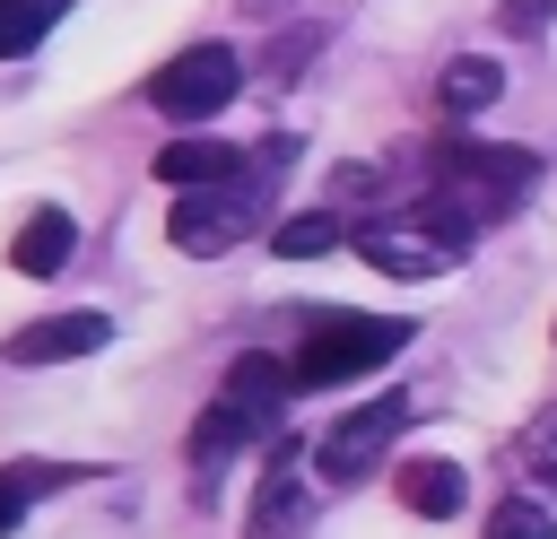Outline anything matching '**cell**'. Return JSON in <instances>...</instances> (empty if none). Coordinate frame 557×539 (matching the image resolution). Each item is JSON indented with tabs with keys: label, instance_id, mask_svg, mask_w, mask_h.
Returning a JSON list of instances; mask_svg holds the SVG:
<instances>
[{
	"label": "cell",
	"instance_id": "cell-3",
	"mask_svg": "<svg viewBox=\"0 0 557 539\" xmlns=\"http://www.w3.org/2000/svg\"><path fill=\"white\" fill-rule=\"evenodd\" d=\"M470 243H479V226H470L444 191L400 200V209H383V217L357 226V252H366L374 270H392V278H444V270L470 261Z\"/></svg>",
	"mask_w": 557,
	"mask_h": 539
},
{
	"label": "cell",
	"instance_id": "cell-14",
	"mask_svg": "<svg viewBox=\"0 0 557 539\" xmlns=\"http://www.w3.org/2000/svg\"><path fill=\"white\" fill-rule=\"evenodd\" d=\"M505 96V70L496 61H479V52H461V61H444V78H435V104L461 122V113H487Z\"/></svg>",
	"mask_w": 557,
	"mask_h": 539
},
{
	"label": "cell",
	"instance_id": "cell-12",
	"mask_svg": "<svg viewBox=\"0 0 557 539\" xmlns=\"http://www.w3.org/2000/svg\"><path fill=\"white\" fill-rule=\"evenodd\" d=\"M70 243H78L70 209H35V217L17 226V243H9V270H26V278H52V270L70 261Z\"/></svg>",
	"mask_w": 557,
	"mask_h": 539
},
{
	"label": "cell",
	"instance_id": "cell-11",
	"mask_svg": "<svg viewBox=\"0 0 557 539\" xmlns=\"http://www.w3.org/2000/svg\"><path fill=\"white\" fill-rule=\"evenodd\" d=\"M235 165H244L235 139H165V148H157V183H174V191L218 183V174H235Z\"/></svg>",
	"mask_w": 557,
	"mask_h": 539
},
{
	"label": "cell",
	"instance_id": "cell-9",
	"mask_svg": "<svg viewBox=\"0 0 557 539\" xmlns=\"http://www.w3.org/2000/svg\"><path fill=\"white\" fill-rule=\"evenodd\" d=\"M392 496L418 513V522H453L470 504V469L461 461H400L392 469Z\"/></svg>",
	"mask_w": 557,
	"mask_h": 539
},
{
	"label": "cell",
	"instance_id": "cell-10",
	"mask_svg": "<svg viewBox=\"0 0 557 539\" xmlns=\"http://www.w3.org/2000/svg\"><path fill=\"white\" fill-rule=\"evenodd\" d=\"M261 435H278V426H270L261 409H244L235 391H218V400H209V417L191 426V461H200V469H218L226 452H244V443H261Z\"/></svg>",
	"mask_w": 557,
	"mask_h": 539
},
{
	"label": "cell",
	"instance_id": "cell-15",
	"mask_svg": "<svg viewBox=\"0 0 557 539\" xmlns=\"http://www.w3.org/2000/svg\"><path fill=\"white\" fill-rule=\"evenodd\" d=\"M61 17H70V0H0V61L35 52V43H44Z\"/></svg>",
	"mask_w": 557,
	"mask_h": 539
},
{
	"label": "cell",
	"instance_id": "cell-2",
	"mask_svg": "<svg viewBox=\"0 0 557 539\" xmlns=\"http://www.w3.org/2000/svg\"><path fill=\"white\" fill-rule=\"evenodd\" d=\"M296 148L287 139H270L261 148V165H235V174H218V183H191L183 200H174V252H235L244 235H261L270 226V174L287 165Z\"/></svg>",
	"mask_w": 557,
	"mask_h": 539
},
{
	"label": "cell",
	"instance_id": "cell-7",
	"mask_svg": "<svg viewBox=\"0 0 557 539\" xmlns=\"http://www.w3.org/2000/svg\"><path fill=\"white\" fill-rule=\"evenodd\" d=\"M305 496H313V452H305V443H278L270 469H261V496H252V530H261V539L296 530V522H305Z\"/></svg>",
	"mask_w": 557,
	"mask_h": 539
},
{
	"label": "cell",
	"instance_id": "cell-5",
	"mask_svg": "<svg viewBox=\"0 0 557 539\" xmlns=\"http://www.w3.org/2000/svg\"><path fill=\"white\" fill-rule=\"evenodd\" d=\"M235 87H244V52L235 43H183L165 70H148V104L165 122H209V113L235 104Z\"/></svg>",
	"mask_w": 557,
	"mask_h": 539
},
{
	"label": "cell",
	"instance_id": "cell-16",
	"mask_svg": "<svg viewBox=\"0 0 557 539\" xmlns=\"http://www.w3.org/2000/svg\"><path fill=\"white\" fill-rule=\"evenodd\" d=\"M339 235H348L339 209H305V217H278V226H270V243H278L287 261H313V252H331Z\"/></svg>",
	"mask_w": 557,
	"mask_h": 539
},
{
	"label": "cell",
	"instance_id": "cell-13",
	"mask_svg": "<svg viewBox=\"0 0 557 539\" xmlns=\"http://www.w3.org/2000/svg\"><path fill=\"white\" fill-rule=\"evenodd\" d=\"M78 478H96V469H70V461H9V469H0V539L26 522V504H35V496L78 487Z\"/></svg>",
	"mask_w": 557,
	"mask_h": 539
},
{
	"label": "cell",
	"instance_id": "cell-1",
	"mask_svg": "<svg viewBox=\"0 0 557 539\" xmlns=\"http://www.w3.org/2000/svg\"><path fill=\"white\" fill-rule=\"evenodd\" d=\"M426 165H435V191H444L470 226L513 217V209L531 200V183H540V156H531V148L479 139V130H444V139L426 148Z\"/></svg>",
	"mask_w": 557,
	"mask_h": 539
},
{
	"label": "cell",
	"instance_id": "cell-17",
	"mask_svg": "<svg viewBox=\"0 0 557 539\" xmlns=\"http://www.w3.org/2000/svg\"><path fill=\"white\" fill-rule=\"evenodd\" d=\"M487 539H557V513L540 496H505L496 522H487Z\"/></svg>",
	"mask_w": 557,
	"mask_h": 539
},
{
	"label": "cell",
	"instance_id": "cell-8",
	"mask_svg": "<svg viewBox=\"0 0 557 539\" xmlns=\"http://www.w3.org/2000/svg\"><path fill=\"white\" fill-rule=\"evenodd\" d=\"M113 339L104 313H52V322H26L9 339V365H70V356H96Z\"/></svg>",
	"mask_w": 557,
	"mask_h": 539
},
{
	"label": "cell",
	"instance_id": "cell-19",
	"mask_svg": "<svg viewBox=\"0 0 557 539\" xmlns=\"http://www.w3.org/2000/svg\"><path fill=\"white\" fill-rule=\"evenodd\" d=\"M531 452H540V461H557V417L540 426V443H531Z\"/></svg>",
	"mask_w": 557,
	"mask_h": 539
},
{
	"label": "cell",
	"instance_id": "cell-4",
	"mask_svg": "<svg viewBox=\"0 0 557 539\" xmlns=\"http://www.w3.org/2000/svg\"><path fill=\"white\" fill-rule=\"evenodd\" d=\"M400 348H409V322H392V313H313L305 348L287 365H296V391H331V383L383 374Z\"/></svg>",
	"mask_w": 557,
	"mask_h": 539
},
{
	"label": "cell",
	"instance_id": "cell-6",
	"mask_svg": "<svg viewBox=\"0 0 557 539\" xmlns=\"http://www.w3.org/2000/svg\"><path fill=\"white\" fill-rule=\"evenodd\" d=\"M409 417H418V400H400V391H383V400H366V409H348V417H331L322 435H313V469L322 478H374L383 469V452L409 435Z\"/></svg>",
	"mask_w": 557,
	"mask_h": 539
},
{
	"label": "cell",
	"instance_id": "cell-18",
	"mask_svg": "<svg viewBox=\"0 0 557 539\" xmlns=\"http://www.w3.org/2000/svg\"><path fill=\"white\" fill-rule=\"evenodd\" d=\"M496 26H505V35H548V26H557V0H505Z\"/></svg>",
	"mask_w": 557,
	"mask_h": 539
}]
</instances>
